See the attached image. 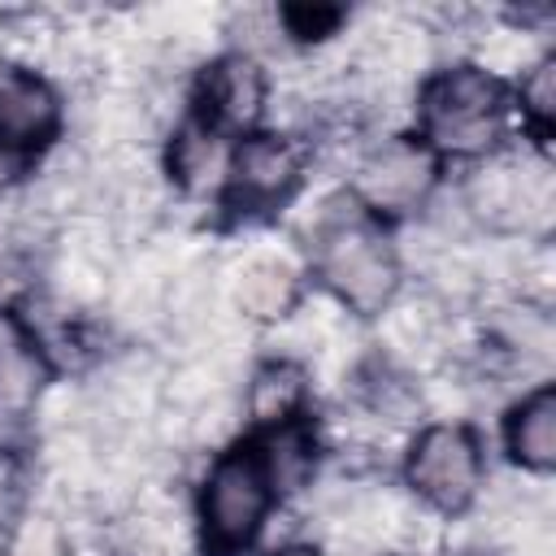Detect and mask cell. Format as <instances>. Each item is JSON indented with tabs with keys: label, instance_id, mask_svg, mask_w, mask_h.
Wrapping results in <instances>:
<instances>
[{
	"label": "cell",
	"instance_id": "11",
	"mask_svg": "<svg viewBox=\"0 0 556 556\" xmlns=\"http://www.w3.org/2000/svg\"><path fill=\"white\" fill-rule=\"evenodd\" d=\"M504 443L513 460L530 473H547L556 465V391L547 382L521 395V404L508 413Z\"/></svg>",
	"mask_w": 556,
	"mask_h": 556
},
{
	"label": "cell",
	"instance_id": "10",
	"mask_svg": "<svg viewBox=\"0 0 556 556\" xmlns=\"http://www.w3.org/2000/svg\"><path fill=\"white\" fill-rule=\"evenodd\" d=\"M230 300L252 321H282V317H291V308L300 300V278H295L291 261H282L274 252H256L235 269Z\"/></svg>",
	"mask_w": 556,
	"mask_h": 556
},
{
	"label": "cell",
	"instance_id": "5",
	"mask_svg": "<svg viewBox=\"0 0 556 556\" xmlns=\"http://www.w3.org/2000/svg\"><path fill=\"white\" fill-rule=\"evenodd\" d=\"M413 500L439 513H460L482 491V447L465 421H434L408 447Z\"/></svg>",
	"mask_w": 556,
	"mask_h": 556
},
{
	"label": "cell",
	"instance_id": "15",
	"mask_svg": "<svg viewBox=\"0 0 556 556\" xmlns=\"http://www.w3.org/2000/svg\"><path fill=\"white\" fill-rule=\"evenodd\" d=\"M169 169H174V182L187 187V191H208L226 178L230 169V152L226 143L217 139L213 126L204 122H191L174 135V148H169Z\"/></svg>",
	"mask_w": 556,
	"mask_h": 556
},
{
	"label": "cell",
	"instance_id": "24",
	"mask_svg": "<svg viewBox=\"0 0 556 556\" xmlns=\"http://www.w3.org/2000/svg\"><path fill=\"white\" fill-rule=\"evenodd\" d=\"M478 556H500V552H478Z\"/></svg>",
	"mask_w": 556,
	"mask_h": 556
},
{
	"label": "cell",
	"instance_id": "7",
	"mask_svg": "<svg viewBox=\"0 0 556 556\" xmlns=\"http://www.w3.org/2000/svg\"><path fill=\"white\" fill-rule=\"evenodd\" d=\"M61 126V96L56 87L35 70H4L0 74V148L35 152L43 148Z\"/></svg>",
	"mask_w": 556,
	"mask_h": 556
},
{
	"label": "cell",
	"instance_id": "17",
	"mask_svg": "<svg viewBox=\"0 0 556 556\" xmlns=\"http://www.w3.org/2000/svg\"><path fill=\"white\" fill-rule=\"evenodd\" d=\"M521 113L539 126V130H547L552 126V117H556V61L552 56H539L526 74H521Z\"/></svg>",
	"mask_w": 556,
	"mask_h": 556
},
{
	"label": "cell",
	"instance_id": "14",
	"mask_svg": "<svg viewBox=\"0 0 556 556\" xmlns=\"http://www.w3.org/2000/svg\"><path fill=\"white\" fill-rule=\"evenodd\" d=\"M256 460H261V469H265V478H269L274 491L295 495V491H304L313 482L317 439H313V430L304 421H282V426H274V434L265 439V447H261Z\"/></svg>",
	"mask_w": 556,
	"mask_h": 556
},
{
	"label": "cell",
	"instance_id": "2",
	"mask_svg": "<svg viewBox=\"0 0 556 556\" xmlns=\"http://www.w3.org/2000/svg\"><path fill=\"white\" fill-rule=\"evenodd\" d=\"M421 130L452 156L486 152L504 135V87L482 65H452L421 91Z\"/></svg>",
	"mask_w": 556,
	"mask_h": 556
},
{
	"label": "cell",
	"instance_id": "16",
	"mask_svg": "<svg viewBox=\"0 0 556 556\" xmlns=\"http://www.w3.org/2000/svg\"><path fill=\"white\" fill-rule=\"evenodd\" d=\"M39 365L35 356L22 348V343H4L0 348V404L4 408H26L35 404V391H39Z\"/></svg>",
	"mask_w": 556,
	"mask_h": 556
},
{
	"label": "cell",
	"instance_id": "9",
	"mask_svg": "<svg viewBox=\"0 0 556 556\" xmlns=\"http://www.w3.org/2000/svg\"><path fill=\"white\" fill-rule=\"evenodd\" d=\"M265 96H269L265 70L248 52L217 56L200 83V104H204V117L213 122V130L217 126L222 130H248L265 113Z\"/></svg>",
	"mask_w": 556,
	"mask_h": 556
},
{
	"label": "cell",
	"instance_id": "4",
	"mask_svg": "<svg viewBox=\"0 0 556 556\" xmlns=\"http://www.w3.org/2000/svg\"><path fill=\"white\" fill-rule=\"evenodd\" d=\"M269 500H274V486L261 469V460L252 452H226L213 460L208 478H204V491H200V530H204V543L217 552V556H235L243 552L261 526H265V513H269Z\"/></svg>",
	"mask_w": 556,
	"mask_h": 556
},
{
	"label": "cell",
	"instance_id": "13",
	"mask_svg": "<svg viewBox=\"0 0 556 556\" xmlns=\"http://www.w3.org/2000/svg\"><path fill=\"white\" fill-rule=\"evenodd\" d=\"M304 395H308V374L300 361H291V356L265 361L248 382V417L261 426L295 421Z\"/></svg>",
	"mask_w": 556,
	"mask_h": 556
},
{
	"label": "cell",
	"instance_id": "8",
	"mask_svg": "<svg viewBox=\"0 0 556 556\" xmlns=\"http://www.w3.org/2000/svg\"><path fill=\"white\" fill-rule=\"evenodd\" d=\"M304 174V152L287 135H248L230 152V195L239 204H274Z\"/></svg>",
	"mask_w": 556,
	"mask_h": 556
},
{
	"label": "cell",
	"instance_id": "6",
	"mask_svg": "<svg viewBox=\"0 0 556 556\" xmlns=\"http://www.w3.org/2000/svg\"><path fill=\"white\" fill-rule=\"evenodd\" d=\"M434 152L417 139H387L356 161L352 187L374 213H408L434 191Z\"/></svg>",
	"mask_w": 556,
	"mask_h": 556
},
{
	"label": "cell",
	"instance_id": "1",
	"mask_svg": "<svg viewBox=\"0 0 556 556\" xmlns=\"http://www.w3.org/2000/svg\"><path fill=\"white\" fill-rule=\"evenodd\" d=\"M313 248H317V274L343 308L369 317L395 300L400 291L395 248L365 217L348 208H317Z\"/></svg>",
	"mask_w": 556,
	"mask_h": 556
},
{
	"label": "cell",
	"instance_id": "23",
	"mask_svg": "<svg viewBox=\"0 0 556 556\" xmlns=\"http://www.w3.org/2000/svg\"><path fill=\"white\" fill-rule=\"evenodd\" d=\"M4 182H9V152L0 148V187H4Z\"/></svg>",
	"mask_w": 556,
	"mask_h": 556
},
{
	"label": "cell",
	"instance_id": "3",
	"mask_svg": "<svg viewBox=\"0 0 556 556\" xmlns=\"http://www.w3.org/2000/svg\"><path fill=\"white\" fill-rule=\"evenodd\" d=\"M556 204L552 165L539 156H491L465 178V213L500 235L547 230Z\"/></svg>",
	"mask_w": 556,
	"mask_h": 556
},
{
	"label": "cell",
	"instance_id": "22",
	"mask_svg": "<svg viewBox=\"0 0 556 556\" xmlns=\"http://www.w3.org/2000/svg\"><path fill=\"white\" fill-rule=\"evenodd\" d=\"M274 556H317L313 547H282V552H274Z\"/></svg>",
	"mask_w": 556,
	"mask_h": 556
},
{
	"label": "cell",
	"instance_id": "12",
	"mask_svg": "<svg viewBox=\"0 0 556 556\" xmlns=\"http://www.w3.org/2000/svg\"><path fill=\"white\" fill-rule=\"evenodd\" d=\"M443 343V304L430 295H408V300H391L382 308V348L391 365H408L421 361L430 352H439Z\"/></svg>",
	"mask_w": 556,
	"mask_h": 556
},
{
	"label": "cell",
	"instance_id": "19",
	"mask_svg": "<svg viewBox=\"0 0 556 556\" xmlns=\"http://www.w3.org/2000/svg\"><path fill=\"white\" fill-rule=\"evenodd\" d=\"M9 556H70L65 526L52 517H22L13 526V547Z\"/></svg>",
	"mask_w": 556,
	"mask_h": 556
},
{
	"label": "cell",
	"instance_id": "21",
	"mask_svg": "<svg viewBox=\"0 0 556 556\" xmlns=\"http://www.w3.org/2000/svg\"><path fill=\"white\" fill-rule=\"evenodd\" d=\"M226 30H230L243 48H261V43H269L282 26H278V9H235V13L226 17Z\"/></svg>",
	"mask_w": 556,
	"mask_h": 556
},
{
	"label": "cell",
	"instance_id": "18",
	"mask_svg": "<svg viewBox=\"0 0 556 556\" xmlns=\"http://www.w3.org/2000/svg\"><path fill=\"white\" fill-rule=\"evenodd\" d=\"M30 504V469L13 447H0V530H13Z\"/></svg>",
	"mask_w": 556,
	"mask_h": 556
},
{
	"label": "cell",
	"instance_id": "20",
	"mask_svg": "<svg viewBox=\"0 0 556 556\" xmlns=\"http://www.w3.org/2000/svg\"><path fill=\"white\" fill-rule=\"evenodd\" d=\"M343 17L348 13L334 9V4H287V9H278V26L295 39H326L343 26Z\"/></svg>",
	"mask_w": 556,
	"mask_h": 556
}]
</instances>
